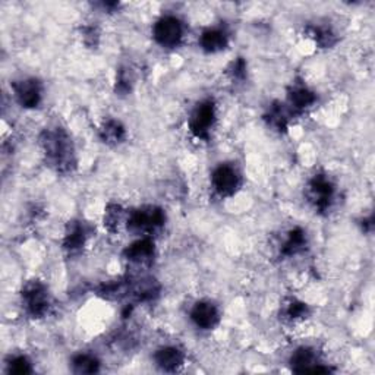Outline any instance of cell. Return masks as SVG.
I'll use <instances>...</instances> for the list:
<instances>
[{
    "mask_svg": "<svg viewBox=\"0 0 375 375\" xmlns=\"http://www.w3.org/2000/svg\"><path fill=\"white\" fill-rule=\"evenodd\" d=\"M40 142L47 163L53 169L61 173H68L73 169V147L69 135L64 129H46L41 135Z\"/></svg>",
    "mask_w": 375,
    "mask_h": 375,
    "instance_id": "6da1fadb",
    "label": "cell"
},
{
    "mask_svg": "<svg viewBox=\"0 0 375 375\" xmlns=\"http://www.w3.org/2000/svg\"><path fill=\"white\" fill-rule=\"evenodd\" d=\"M166 221L164 212L159 207H141L138 209H133L129 214L126 226L131 232L138 235H153L156 230L161 229Z\"/></svg>",
    "mask_w": 375,
    "mask_h": 375,
    "instance_id": "7a4b0ae2",
    "label": "cell"
},
{
    "mask_svg": "<svg viewBox=\"0 0 375 375\" xmlns=\"http://www.w3.org/2000/svg\"><path fill=\"white\" fill-rule=\"evenodd\" d=\"M22 304L25 311L34 318L43 317L44 314L49 311L50 301H49V292L47 288L38 280H33L25 284L22 289Z\"/></svg>",
    "mask_w": 375,
    "mask_h": 375,
    "instance_id": "3957f363",
    "label": "cell"
},
{
    "mask_svg": "<svg viewBox=\"0 0 375 375\" xmlns=\"http://www.w3.org/2000/svg\"><path fill=\"white\" fill-rule=\"evenodd\" d=\"M216 124V106L212 100L201 101L189 117V129L198 140H208Z\"/></svg>",
    "mask_w": 375,
    "mask_h": 375,
    "instance_id": "277c9868",
    "label": "cell"
},
{
    "mask_svg": "<svg viewBox=\"0 0 375 375\" xmlns=\"http://www.w3.org/2000/svg\"><path fill=\"white\" fill-rule=\"evenodd\" d=\"M153 36L161 47L173 49L179 46L184 38V24L179 18L168 15L154 24Z\"/></svg>",
    "mask_w": 375,
    "mask_h": 375,
    "instance_id": "5b68a950",
    "label": "cell"
},
{
    "mask_svg": "<svg viewBox=\"0 0 375 375\" xmlns=\"http://www.w3.org/2000/svg\"><path fill=\"white\" fill-rule=\"evenodd\" d=\"M336 188L330 177L318 173L315 175L308 184V198L318 212H327L333 204Z\"/></svg>",
    "mask_w": 375,
    "mask_h": 375,
    "instance_id": "8992f818",
    "label": "cell"
},
{
    "mask_svg": "<svg viewBox=\"0 0 375 375\" xmlns=\"http://www.w3.org/2000/svg\"><path fill=\"white\" fill-rule=\"evenodd\" d=\"M212 185L220 197H232L241 188V175L230 164H220L212 175Z\"/></svg>",
    "mask_w": 375,
    "mask_h": 375,
    "instance_id": "52a82bcc",
    "label": "cell"
},
{
    "mask_svg": "<svg viewBox=\"0 0 375 375\" xmlns=\"http://www.w3.org/2000/svg\"><path fill=\"white\" fill-rule=\"evenodd\" d=\"M13 93L18 103L25 109H36L41 103L43 87L38 80L25 78L13 82Z\"/></svg>",
    "mask_w": 375,
    "mask_h": 375,
    "instance_id": "ba28073f",
    "label": "cell"
},
{
    "mask_svg": "<svg viewBox=\"0 0 375 375\" xmlns=\"http://www.w3.org/2000/svg\"><path fill=\"white\" fill-rule=\"evenodd\" d=\"M125 258L137 265H149L154 260L156 245L152 237H142L125 249Z\"/></svg>",
    "mask_w": 375,
    "mask_h": 375,
    "instance_id": "9c48e42d",
    "label": "cell"
},
{
    "mask_svg": "<svg viewBox=\"0 0 375 375\" xmlns=\"http://www.w3.org/2000/svg\"><path fill=\"white\" fill-rule=\"evenodd\" d=\"M291 367L295 372H328V368H324L320 364V359L311 348H299L291 356Z\"/></svg>",
    "mask_w": 375,
    "mask_h": 375,
    "instance_id": "30bf717a",
    "label": "cell"
},
{
    "mask_svg": "<svg viewBox=\"0 0 375 375\" xmlns=\"http://www.w3.org/2000/svg\"><path fill=\"white\" fill-rule=\"evenodd\" d=\"M191 320L201 330H213L220 321V314L214 304L200 301L191 309Z\"/></svg>",
    "mask_w": 375,
    "mask_h": 375,
    "instance_id": "8fae6325",
    "label": "cell"
},
{
    "mask_svg": "<svg viewBox=\"0 0 375 375\" xmlns=\"http://www.w3.org/2000/svg\"><path fill=\"white\" fill-rule=\"evenodd\" d=\"M156 365L166 372H175L185 362V355L176 346H164L154 353Z\"/></svg>",
    "mask_w": 375,
    "mask_h": 375,
    "instance_id": "7c38bea8",
    "label": "cell"
},
{
    "mask_svg": "<svg viewBox=\"0 0 375 375\" xmlns=\"http://www.w3.org/2000/svg\"><path fill=\"white\" fill-rule=\"evenodd\" d=\"M229 37L221 28H208L200 37V46L207 53H217L226 49Z\"/></svg>",
    "mask_w": 375,
    "mask_h": 375,
    "instance_id": "4fadbf2b",
    "label": "cell"
},
{
    "mask_svg": "<svg viewBox=\"0 0 375 375\" xmlns=\"http://www.w3.org/2000/svg\"><path fill=\"white\" fill-rule=\"evenodd\" d=\"M288 101L291 112H304L317 101V96L307 85H295L289 91Z\"/></svg>",
    "mask_w": 375,
    "mask_h": 375,
    "instance_id": "5bb4252c",
    "label": "cell"
},
{
    "mask_svg": "<svg viewBox=\"0 0 375 375\" xmlns=\"http://www.w3.org/2000/svg\"><path fill=\"white\" fill-rule=\"evenodd\" d=\"M87 236H88V233H87V229H85L84 224L81 221H72L68 226V230H66V235L64 239L65 249H68L71 252L81 249L85 245Z\"/></svg>",
    "mask_w": 375,
    "mask_h": 375,
    "instance_id": "9a60e30c",
    "label": "cell"
},
{
    "mask_svg": "<svg viewBox=\"0 0 375 375\" xmlns=\"http://www.w3.org/2000/svg\"><path fill=\"white\" fill-rule=\"evenodd\" d=\"M307 233L301 229V228H296L293 229L286 241H284L283 247H281V253L284 255V257H292V255H296L299 252H302L307 247Z\"/></svg>",
    "mask_w": 375,
    "mask_h": 375,
    "instance_id": "2e32d148",
    "label": "cell"
},
{
    "mask_svg": "<svg viewBox=\"0 0 375 375\" xmlns=\"http://www.w3.org/2000/svg\"><path fill=\"white\" fill-rule=\"evenodd\" d=\"M125 135L126 132L124 125L119 121H115V119H109V121L103 124L100 129V137L106 144L122 142L125 140Z\"/></svg>",
    "mask_w": 375,
    "mask_h": 375,
    "instance_id": "e0dca14e",
    "label": "cell"
},
{
    "mask_svg": "<svg viewBox=\"0 0 375 375\" xmlns=\"http://www.w3.org/2000/svg\"><path fill=\"white\" fill-rule=\"evenodd\" d=\"M72 371L77 374H94L100 369V361L91 353H78L72 358Z\"/></svg>",
    "mask_w": 375,
    "mask_h": 375,
    "instance_id": "ac0fdd59",
    "label": "cell"
},
{
    "mask_svg": "<svg viewBox=\"0 0 375 375\" xmlns=\"http://www.w3.org/2000/svg\"><path fill=\"white\" fill-rule=\"evenodd\" d=\"M291 113H292L291 110H288L286 108H283V104L276 103L274 106H272V109H270V112L265 117H267V121L270 125L281 132V131H286V128H288Z\"/></svg>",
    "mask_w": 375,
    "mask_h": 375,
    "instance_id": "d6986e66",
    "label": "cell"
},
{
    "mask_svg": "<svg viewBox=\"0 0 375 375\" xmlns=\"http://www.w3.org/2000/svg\"><path fill=\"white\" fill-rule=\"evenodd\" d=\"M284 317H286L288 320L291 321H297V320H302L305 318L307 315L309 314V309H308V305L297 301V299H292V301H289L286 304V307H284Z\"/></svg>",
    "mask_w": 375,
    "mask_h": 375,
    "instance_id": "ffe728a7",
    "label": "cell"
},
{
    "mask_svg": "<svg viewBox=\"0 0 375 375\" xmlns=\"http://www.w3.org/2000/svg\"><path fill=\"white\" fill-rule=\"evenodd\" d=\"M8 372L9 374H31L33 372V365L28 361L27 356H13L10 361L8 362Z\"/></svg>",
    "mask_w": 375,
    "mask_h": 375,
    "instance_id": "44dd1931",
    "label": "cell"
},
{
    "mask_svg": "<svg viewBox=\"0 0 375 375\" xmlns=\"http://www.w3.org/2000/svg\"><path fill=\"white\" fill-rule=\"evenodd\" d=\"M312 37L315 43L321 47H330L336 43V37L333 34L332 29L324 28V27H314L312 28Z\"/></svg>",
    "mask_w": 375,
    "mask_h": 375,
    "instance_id": "7402d4cb",
    "label": "cell"
},
{
    "mask_svg": "<svg viewBox=\"0 0 375 375\" xmlns=\"http://www.w3.org/2000/svg\"><path fill=\"white\" fill-rule=\"evenodd\" d=\"M122 209L119 205H110L104 216V226H108L109 230H116L119 226V221H121Z\"/></svg>",
    "mask_w": 375,
    "mask_h": 375,
    "instance_id": "603a6c76",
    "label": "cell"
},
{
    "mask_svg": "<svg viewBox=\"0 0 375 375\" xmlns=\"http://www.w3.org/2000/svg\"><path fill=\"white\" fill-rule=\"evenodd\" d=\"M245 71H247V64H245L244 59L239 57L236 62L232 64V75H233V78L242 80L245 77V73H247Z\"/></svg>",
    "mask_w": 375,
    "mask_h": 375,
    "instance_id": "cb8c5ba5",
    "label": "cell"
}]
</instances>
